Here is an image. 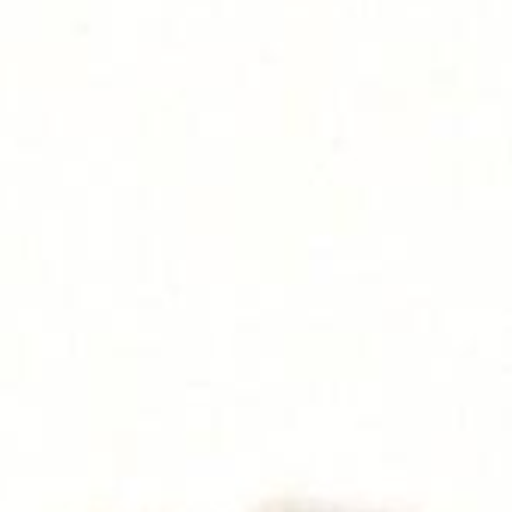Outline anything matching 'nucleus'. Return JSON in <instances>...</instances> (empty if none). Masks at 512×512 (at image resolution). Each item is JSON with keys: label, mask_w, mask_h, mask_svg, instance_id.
<instances>
[]
</instances>
